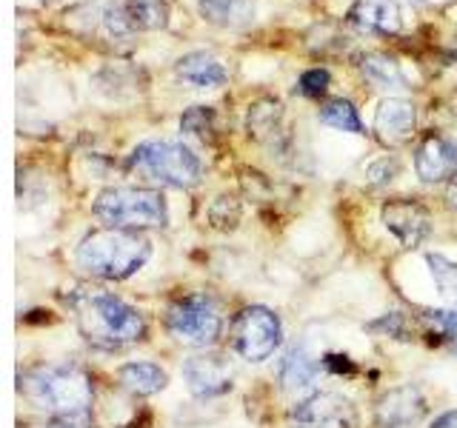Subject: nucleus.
<instances>
[{
    "mask_svg": "<svg viewBox=\"0 0 457 428\" xmlns=\"http://www.w3.org/2000/svg\"><path fill=\"white\" fill-rule=\"evenodd\" d=\"M166 332L183 346L209 349L223 332V311L209 294H183L166 309Z\"/></svg>",
    "mask_w": 457,
    "mask_h": 428,
    "instance_id": "obj_6",
    "label": "nucleus"
},
{
    "mask_svg": "<svg viewBox=\"0 0 457 428\" xmlns=\"http://www.w3.org/2000/svg\"><path fill=\"white\" fill-rule=\"evenodd\" d=\"M366 328H369V332H383L386 337H400V340H406V334H409L406 320H403V314H400V311L386 314L383 320H378V323H369Z\"/></svg>",
    "mask_w": 457,
    "mask_h": 428,
    "instance_id": "obj_28",
    "label": "nucleus"
},
{
    "mask_svg": "<svg viewBox=\"0 0 457 428\" xmlns=\"http://www.w3.org/2000/svg\"><path fill=\"white\" fill-rule=\"evenodd\" d=\"M426 263L437 285V294L457 306V263L449 260L446 254H426Z\"/></svg>",
    "mask_w": 457,
    "mask_h": 428,
    "instance_id": "obj_23",
    "label": "nucleus"
},
{
    "mask_svg": "<svg viewBox=\"0 0 457 428\" xmlns=\"http://www.w3.org/2000/svg\"><path fill=\"white\" fill-rule=\"evenodd\" d=\"M283 323L266 306H246L232 320V349L249 363H263L278 351Z\"/></svg>",
    "mask_w": 457,
    "mask_h": 428,
    "instance_id": "obj_7",
    "label": "nucleus"
},
{
    "mask_svg": "<svg viewBox=\"0 0 457 428\" xmlns=\"http://www.w3.org/2000/svg\"><path fill=\"white\" fill-rule=\"evenodd\" d=\"M397 175V160L395 157H380V160H371L366 169V180L369 185H386Z\"/></svg>",
    "mask_w": 457,
    "mask_h": 428,
    "instance_id": "obj_27",
    "label": "nucleus"
},
{
    "mask_svg": "<svg viewBox=\"0 0 457 428\" xmlns=\"http://www.w3.org/2000/svg\"><path fill=\"white\" fill-rule=\"evenodd\" d=\"M289 423L295 428H354L357 411L349 397L335 391H314L289 411Z\"/></svg>",
    "mask_w": 457,
    "mask_h": 428,
    "instance_id": "obj_9",
    "label": "nucleus"
},
{
    "mask_svg": "<svg viewBox=\"0 0 457 428\" xmlns=\"http://www.w3.org/2000/svg\"><path fill=\"white\" fill-rule=\"evenodd\" d=\"M328 83H332V75L326 69H309L297 78V92L303 97H323Z\"/></svg>",
    "mask_w": 457,
    "mask_h": 428,
    "instance_id": "obj_24",
    "label": "nucleus"
},
{
    "mask_svg": "<svg viewBox=\"0 0 457 428\" xmlns=\"http://www.w3.org/2000/svg\"><path fill=\"white\" fill-rule=\"evenodd\" d=\"M37 428H92V420L89 417H54Z\"/></svg>",
    "mask_w": 457,
    "mask_h": 428,
    "instance_id": "obj_29",
    "label": "nucleus"
},
{
    "mask_svg": "<svg viewBox=\"0 0 457 428\" xmlns=\"http://www.w3.org/2000/svg\"><path fill=\"white\" fill-rule=\"evenodd\" d=\"M80 334L100 349L132 346L146 334V320L126 300L104 289H83L71 297Z\"/></svg>",
    "mask_w": 457,
    "mask_h": 428,
    "instance_id": "obj_1",
    "label": "nucleus"
},
{
    "mask_svg": "<svg viewBox=\"0 0 457 428\" xmlns=\"http://www.w3.org/2000/svg\"><path fill=\"white\" fill-rule=\"evenodd\" d=\"M166 14L169 9L163 0H114L100 9L97 18L109 37H129L166 26Z\"/></svg>",
    "mask_w": 457,
    "mask_h": 428,
    "instance_id": "obj_8",
    "label": "nucleus"
},
{
    "mask_svg": "<svg viewBox=\"0 0 457 428\" xmlns=\"http://www.w3.org/2000/svg\"><path fill=\"white\" fill-rule=\"evenodd\" d=\"M21 394L52 417H89L92 380L71 363H43L21 374Z\"/></svg>",
    "mask_w": 457,
    "mask_h": 428,
    "instance_id": "obj_2",
    "label": "nucleus"
},
{
    "mask_svg": "<svg viewBox=\"0 0 457 428\" xmlns=\"http://www.w3.org/2000/svg\"><path fill=\"white\" fill-rule=\"evenodd\" d=\"M118 383L123 385L126 391L132 394H140V397H152L157 391L166 389L169 383V374L157 366V363H149V360H135V363H126L120 366L118 371Z\"/></svg>",
    "mask_w": 457,
    "mask_h": 428,
    "instance_id": "obj_19",
    "label": "nucleus"
},
{
    "mask_svg": "<svg viewBox=\"0 0 457 428\" xmlns=\"http://www.w3.org/2000/svg\"><path fill=\"white\" fill-rule=\"evenodd\" d=\"M420 317L435 328V332L457 340V309H426Z\"/></svg>",
    "mask_w": 457,
    "mask_h": 428,
    "instance_id": "obj_25",
    "label": "nucleus"
},
{
    "mask_svg": "<svg viewBox=\"0 0 457 428\" xmlns=\"http://www.w3.org/2000/svg\"><path fill=\"white\" fill-rule=\"evenodd\" d=\"M414 4H423V0H414Z\"/></svg>",
    "mask_w": 457,
    "mask_h": 428,
    "instance_id": "obj_33",
    "label": "nucleus"
},
{
    "mask_svg": "<svg viewBox=\"0 0 457 428\" xmlns=\"http://www.w3.org/2000/svg\"><path fill=\"white\" fill-rule=\"evenodd\" d=\"M349 18L357 29L375 35H397L400 26H403L397 0H357Z\"/></svg>",
    "mask_w": 457,
    "mask_h": 428,
    "instance_id": "obj_16",
    "label": "nucleus"
},
{
    "mask_svg": "<svg viewBox=\"0 0 457 428\" xmlns=\"http://www.w3.org/2000/svg\"><path fill=\"white\" fill-rule=\"evenodd\" d=\"M183 380L186 389L200 399L220 397L232 389L235 366L223 354H195L183 363Z\"/></svg>",
    "mask_w": 457,
    "mask_h": 428,
    "instance_id": "obj_10",
    "label": "nucleus"
},
{
    "mask_svg": "<svg viewBox=\"0 0 457 428\" xmlns=\"http://www.w3.org/2000/svg\"><path fill=\"white\" fill-rule=\"evenodd\" d=\"M426 414V399L418 385H397L389 389L375 408V420L380 428H409Z\"/></svg>",
    "mask_w": 457,
    "mask_h": 428,
    "instance_id": "obj_13",
    "label": "nucleus"
},
{
    "mask_svg": "<svg viewBox=\"0 0 457 428\" xmlns=\"http://www.w3.org/2000/svg\"><path fill=\"white\" fill-rule=\"evenodd\" d=\"M414 171L423 183L452 180L457 175V143L443 135H426L414 149Z\"/></svg>",
    "mask_w": 457,
    "mask_h": 428,
    "instance_id": "obj_12",
    "label": "nucleus"
},
{
    "mask_svg": "<svg viewBox=\"0 0 457 428\" xmlns=\"http://www.w3.org/2000/svg\"><path fill=\"white\" fill-rule=\"evenodd\" d=\"M95 214L106 228H126V232H143V228H161L169 223V209L161 192L135 189V185H114L95 197Z\"/></svg>",
    "mask_w": 457,
    "mask_h": 428,
    "instance_id": "obj_5",
    "label": "nucleus"
},
{
    "mask_svg": "<svg viewBox=\"0 0 457 428\" xmlns=\"http://www.w3.org/2000/svg\"><path fill=\"white\" fill-rule=\"evenodd\" d=\"M43 4H54V0H43Z\"/></svg>",
    "mask_w": 457,
    "mask_h": 428,
    "instance_id": "obj_32",
    "label": "nucleus"
},
{
    "mask_svg": "<svg viewBox=\"0 0 457 428\" xmlns=\"http://www.w3.org/2000/svg\"><path fill=\"white\" fill-rule=\"evenodd\" d=\"M180 128L186 135H197V137H206V132L212 128V111L206 106H192L189 111L183 114Z\"/></svg>",
    "mask_w": 457,
    "mask_h": 428,
    "instance_id": "obj_26",
    "label": "nucleus"
},
{
    "mask_svg": "<svg viewBox=\"0 0 457 428\" xmlns=\"http://www.w3.org/2000/svg\"><path fill=\"white\" fill-rule=\"evenodd\" d=\"M361 71H363V78L375 86V89L380 92H403L409 89V80L403 75V69H400L397 63V57L392 54H386V52H371L363 57V63H361Z\"/></svg>",
    "mask_w": 457,
    "mask_h": 428,
    "instance_id": "obj_18",
    "label": "nucleus"
},
{
    "mask_svg": "<svg viewBox=\"0 0 457 428\" xmlns=\"http://www.w3.org/2000/svg\"><path fill=\"white\" fill-rule=\"evenodd\" d=\"M280 123H283V103L275 97H261L254 100L252 109H249V132L254 140H271L278 137L280 132Z\"/></svg>",
    "mask_w": 457,
    "mask_h": 428,
    "instance_id": "obj_21",
    "label": "nucleus"
},
{
    "mask_svg": "<svg viewBox=\"0 0 457 428\" xmlns=\"http://www.w3.org/2000/svg\"><path fill=\"white\" fill-rule=\"evenodd\" d=\"M432 428H457V408L446 411V414H440V417L432 423Z\"/></svg>",
    "mask_w": 457,
    "mask_h": 428,
    "instance_id": "obj_30",
    "label": "nucleus"
},
{
    "mask_svg": "<svg viewBox=\"0 0 457 428\" xmlns=\"http://www.w3.org/2000/svg\"><path fill=\"white\" fill-rule=\"evenodd\" d=\"M454 346H457V340H454Z\"/></svg>",
    "mask_w": 457,
    "mask_h": 428,
    "instance_id": "obj_34",
    "label": "nucleus"
},
{
    "mask_svg": "<svg viewBox=\"0 0 457 428\" xmlns=\"http://www.w3.org/2000/svg\"><path fill=\"white\" fill-rule=\"evenodd\" d=\"M152 243L140 232L126 228H100L86 235L75 249V263L86 275L100 280H126L146 266Z\"/></svg>",
    "mask_w": 457,
    "mask_h": 428,
    "instance_id": "obj_3",
    "label": "nucleus"
},
{
    "mask_svg": "<svg viewBox=\"0 0 457 428\" xmlns=\"http://www.w3.org/2000/svg\"><path fill=\"white\" fill-rule=\"evenodd\" d=\"M320 377V363L303 346H292L278 363V380L289 391H306Z\"/></svg>",
    "mask_w": 457,
    "mask_h": 428,
    "instance_id": "obj_17",
    "label": "nucleus"
},
{
    "mask_svg": "<svg viewBox=\"0 0 457 428\" xmlns=\"http://www.w3.org/2000/svg\"><path fill=\"white\" fill-rule=\"evenodd\" d=\"M414 120H418V111L406 97H383L375 111V132L380 140L397 146L414 135Z\"/></svg>",
    "mask_w": 457,
    "mask_h": 428,
    "instance_id": "obj_15",
    "label": "nucleus"
},
{
    "mask_svg": "<svg viewBox=\"0 0 457 428\" xmlns=\"http://www.w3.org/2000/svg\"><path fill=\"white\" fill-rule=\"evenodd\" d=\"M129 169L171 189H189L204 177L200 157L180 140H143L129 154Z\"/></svg>",
    "mask_w": 457,
    "mask_h": 428,
    "instance_id": "obj_4",
    "label": "nucleus"
},
{
    "mask_svg": "<svg viewBox=\"0 0 457 428\" xmlns=\"http://www.w3.org/2000/svg\"><path fill=\"white\" fill-rule=\"evenodd\" d=\"M200 14L223 29H243L254 21L257 4L254 0H197Z\"/></svg>",
    "mask_w": 457,
    "mask_h": 428,
    "instance_id": "obj_20",
    "label": "nucleus"
},
{
    "mask_svg": "<svg viewBox=\"0 0 457 428\" xmlns=\"http://www.w3.org/2000/svg\"><path fill=\"white\" fill-rule=\"evenodd\" d=\"M320 123L337 128V132H346V135H363L361 114H357L354 103L346 97L326 100V103L320 106Z\"/></svg>",
    "mask_w": 457,
    "mask_h": 428,
    "instance_id": "obj_22",
    "label": "nucleus"
},
{
    "mask_svg": "<svg viewBox=\"0 0 457 428\" xmlns=\"http://www.w3.org/2000/svg\"><path fill=\"white\" fill-rule=\"evenodd\" d=\"M446 200H449V203L457 209V175L446 183Z\"/></svg>",
    "mask_w": 457,
    "mask_h": 428,
    "instance_id": "obj_31",
    "label": "nucleus"
},
{
    "mask_svg": "<svg viewBox=\"0 0 457 428\" xmlns=\"http://www.w3.org/2000/svg\"><path fill=\"white\" fill-rule=\"evenodd\" d=\"M383 223L400 240V246H406V249L420 246L428 237V232H432V214H428L423 203L409 197L389 200V203L383 206Z\"/></svg>",
    "mask_w": 457,
    "mask_h": 428,
    "instance_id": "obj_11",
    "label": "nucleus"
},
{
    "mask_svg": "<svg viewBox=\"0 0 457 428\" xmlns=\"http://www.w3.org/2000/svg\"><path fill=\"white\" fill-rule=\"evenodd\" d=\"M175 75L183 86L197 92H212V89H220L228 80V71L226 66L214 57L212 52H189L183 54L180 61L175 63Z\"/></svg>",
    "mask_w": 457,
    "mask_h": 428,
    "instance_id": "obj_14",
    "label": "nucleus"
}]
</instances>
